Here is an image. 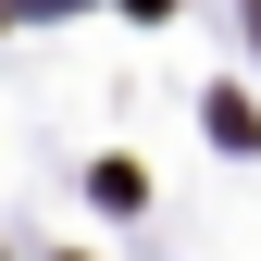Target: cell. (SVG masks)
<instances>
[{"mask_svg":"<svg viewBox=\"0 0 261 261\" xmlns=\"http://www.w3.org/2000/svg\"><path fill=\"white\" fill-rule=\"evenodd\" d=\"M124 13H174V0H124Z\"/></svg>","mask_w":261,"mask_h":261,"instance_id":"1","label":"cell"}]
</instances>
